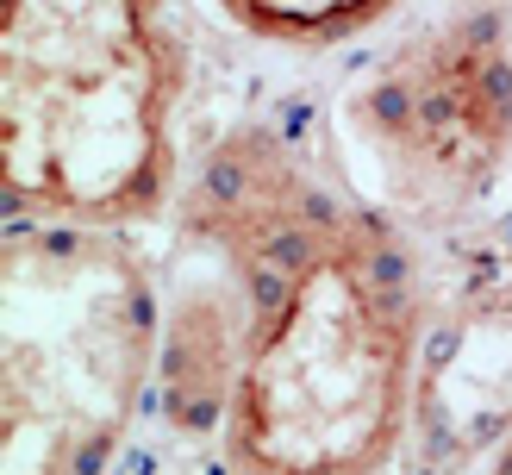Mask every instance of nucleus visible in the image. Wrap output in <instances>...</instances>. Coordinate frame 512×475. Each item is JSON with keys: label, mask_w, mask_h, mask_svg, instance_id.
Wrapping results in <instances>:
<instances>
[{"label": "nucleus", "mask_w": 512, "mask_h": 475, "mask_svg": "<svg viewBox=\"0 0 512 475\" xmlns=\"http://www.w3.org/2000/svg\"><path fill=\"white\" fill-rule=\"evenodd\" d=\"M182 244L244 288L225 475H381L419 407L425 300L400 219L244 125L207 150Z\"/></svg>", "instance_id": "1"}, {"label": "nucleus", "mask_w": 512, "mask_h": 475, "mask_svg": "<svg viewBox=\"0 0 512 475\" xmlns=\"http://www.w3.org/2000/svg\"><path fill=\"white\" fill-rule=\"evenodd\" d=\"M163 0H0V194L13 219L132 225L175 182Z\"/></svg>", "instance_id": "2"}, {"label": "nucleus", "mask_w": 512, "mask_h": 475, "mask_svg": "<svg viewBox=\"0 0 512 475\" xmlns=\"http://www.w3.org/2000/svg\"><path fill=\"white\" fill-rule=\"evenodd\" d=\"M163 294L113 225L13 219L0 250V463L107 475L157 394Z\"/></svg>", "instance_id": "3"}, {"label": "nucleus", "mask_w": 512, "mask_h": 475, "mask_svg": "<svg viewBox=\"0 0 512 475\" xmlns=\"http://www.w3.org/2000/svg\"><path fill=\"white\" fill-rule=\"evenodd\" d=\"M375 207L413 225H456L512 163V32L463 0L406 32L344 100Z\"/></svg>", "instance_id": "4"}, {"label": "nucleus", "mask_w": 512, "mask_h": 475, "mask_svg": "<svg viewBox=\"0 0 512 475\" xmlns=\"http://www.w3.org/2000/svg\"><path fill=\"white\" fill-rule=\"evenodd\" d=\"M244 363V288L213 250L182 244V263L163 294L157 338V407L175 432H225Z\"/></svg>", "instance_id": "5"}, {"label": "nucleus", "mask_w": 512, "mask_h": 475, "mask_svg": "<svg viewBox=\"0 0 512 475\" xmlns=\"http://www.w3.org/2000/svg\"><path fill=\"white\" fill-rule=\"evenodd\" d=\"M431 444H500L512 432V294L469 300L419 363Z\"/></svg>", "instance_id": "6"}, {"label": "nucleus", "mask_w": 512, "mask_h": 475, "mask_svg": "<svg viewBox=\"0 0 512 475\" xmlns=\"http://www.w3.org/2000/svg\"><path fill=\"white\" fill-rule=\"evenodd\" d=\"M213 7L244 25L263 44H288V50H331L344 38H363L388 19L400 0H213Z\"/></svg>", "instance_id": "7"}, {"label": "nucleus", "mask_w": 512, "mask_h": 475, "mask_svg": "<svg viewBox=\"0 0 512 475\" xmlns=\"http://www.w3.org/2000/svg\"><path fill=\"white\" fill-rule=\"evenodd\" d=\"M481 475H512V432L488 450V469H481Z\"/></svg>", "instance_id": "8"}]
</instances>
